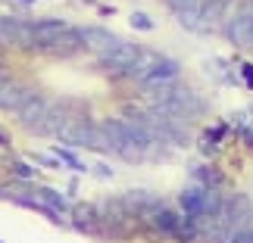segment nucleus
<instances>
[{"label":"nucleus","mask_w":253,"mask_h":243,"mask_svg":"<svg viewBox=\"0 0 253 243\" xmlns=\"http://www.w3.org/2000/svg\"><path fill=\"white\" fill-rule=\"evenodd\" d=\"M147 100L157 106V109L169 112V115H178V119H197V115L207 112V103L200 100V94L191 91V87H184V84H178V81L150 91Z\"/></svg>","instance_id":"nucleus-1"},{"label":"nucleus","mask_w":253,"mask_h":243,"mask_svg":"<svg viewBox=\"0 0 253 243\" xmlns=\"http://www.w3.org/2000/svg\"><path fill=\"white\" fill-rule=\"evenodd\" d=\"M225 35H228V41L241 47V50H253V0H244L235 13L228 16V22H225Z\"/></svg>","instance_id":"nucleus-2"},{"label":"nucleus","mask_w":253,"mask_h":243,"mask_svg":"<svg viewBox=\"0 0 253 243\" xmlns=\"http://www.w3.org/2000/svg\"><path fill=\"white\" fill-rule=\"evenodd\" d=\"M141 56V44H128V41H119L113 44L110 50H103L97 60L106 72H116V75H128V69L134 66V60Z\"/></svg>","instance_id":"nucleus-3"},{"label":"nucleus","mask_w":253,"mask_h":243,"mask_svg":"<svg viewBox=\"0 0 253 243\" xmlns=\"http://www.w3.org/2000/svg\"><path fill=\"white\" fill-rule=\"evenodd\" d=\"M0 44L19 47V50H35V22H25V19H0Z\"/></svg>","instance_id":"nucleus-4"},{"label":"nucleus","mask_w":253,"mask_h":243,"mask_svg":"<svg viewBox=\"0 0 253 243\" xmlns=\"http://www.w3.org/2000/svg\"><path fill=\"white\" fill-rule=\"evenodd\" d=\"M47 112H50V100H47V97H41V94H32V97H28V100L22 103V109H19L16 115H19V122H22L28 131L41 134Z\"/></svg>","instance_id":"nucleus-5"},{"label":"nucleus","mask_w":253,"mask_h":243,"mask_svg":"<svg viewBox=\"0 0 253 243\" xmlns=\"http://www.w3.org/2000/svg\"><path fill=\"white\" fill-rule=\"evenodd\" d=\"M69 22L66 19H41V22H35V50H50V44L60 37L63 32H69Z\"/></svg>","instance_id":"nucleus-6"},{"label":"nucleus","mask_w":253,"mask_h":243,"mask_svg":"<svg viewBox=\"0 0 253 243\" xmlns=\"http://www.w3.org/2000/svg\"><path fill=\"white\" fill-rule=\"evenodd\" d=\"M82 32V41H84V50H91L100 56L103 50H110L113 44H119V37H116L110 28H103V25H87V28H79Z\"/></svg>","instance_id":"nucleus-7"},{"label":"nucleus","mask_w":253,"mask_h":243,"mask_svg":"<svg viewBox=\"0 0 253 243\" xmlns=\"http://www.w3.org/2000/svg\"><path fill=\"white\" fill-rule=\"evenodd\" d=\"M163 60H166V56H160L157 50H150V47H141V56L134 60V66L128 69V78L138 81V84H144L153 72H157V66H160Z\"/></svg>","instance_id":"nucleus-8"},{"label":"nucleus","mask_w":253,"mask_h":243,"mask_svg":"<svg viewBox=\"0 0 253 243\" xmlns=\"http://www.w3.org/2000/svg\"><path fill=\"white\" fill-rule=\"evenodd\" d=\"M32 94H35V91H28L25 84L6 81V87L0 91V109H3V112H19V109H22V103H25Z\"/></svg>","instance_id":"nucleus-9"},{"label":"nucleus","mask_w":253,"mask_h":243,"mask_svg":"<svg viewBox=\"0 0 253 243\" xmlns=\"http://www.w3.org/2000/svg\"><path fill=\"white\" fill-rule=\"evenodd\" d=\"M82 50H84L82 32H79V28H69V32H63L50 44V50H47V53H53V56H75V53H82Z\"/></svg>","instance_id":"nucleus-10"},{"label":"nucleus","mask_w":253,"mask_h":243,"mask_svg":"<svg viewBox=\"0 0 253 243\" xmlns=\"http://www.w3.org/2000/svg\"><path fill=\"white\" fill-rule=\"evenodd\" d=\"M207 190L203 184H191V187L181 190V209L188 212V215H203L207 212Z\"/></svg>","instance_id":"nucleus-11"},{"label":"nucleus","mask_w":253,"mask_h":243,"mask_svg":"<svg viewBox=\"0 0 253 243\" xmlns=\"http://www.w3.org/2000/svg\"><path fill=\"white\" fill-rule=\"evenodd\" d=\"M172 81H178V63H175V60H163V63L157 66V72H153L141 87L150 94V91H157V87H166V84H172Z\"/></svg>","instance_id":"nucleus-12"},{"label":"nucleus","mask_w":253,"mask_h":243,"mask_svg":"<svg viewBox=\"0 0 253 243\" xmlns=\"http://www.w3.org/2000/svg\"><path fill=\"white\" fill-rule=\"evenodd\" d=\"M72 218H75V225H79V231H100L103 225V215H100V209L97 206H87V203H79V206H72Z\"/></svg>","instance_id":"nucleus-13"},{"label":"nucleus","mask_w":253,"mask_h":243,"mask_svg":"<svg viewBox=\"0 0 253 243\" xmlns=\"http://www.w3.org/2000/svg\"><path fill=\"white\" fill-rule=\"evenodd\" d=\"M150 221H153V228H157V231H163V234H172V237H175V234H178V221H181V218H175L166 206H160V209L150 215Z\"/></svg>","instance_id":"nucleus-14"},{"label":"nucleus","mask_w":253,"mask_h":243,"mask_svg":"<svg viewBox=\"0 0 253 243\" xmlns=\"http://www.w3.org/2000/svg\"><path fill=\"white\" fill-rule=\"evenodd\" d=\"M38 203H44V206H50L56 212H69V203H66V197H60L56 190L50 187H38Z\"/></svg>","instance_id":"nucleus-15"},{"label":"nucleus","mask_w":253,"mask_h":243,"mask_svg":"<svg viewBox=\"0 0 253 243\" xmlns=\"http://www.w3.org/2000/svg\"><path fill=\"white\" fill-rule=\"evenodd\" d=\"M131 25L141 28V32H150V28H153V19H150L147 13H134V16H131Z\"/></svg>","instance_id":"nucleus-16"},{"label":"nucleus","mask_w":253,"mask_h":243,"mask_svg":"<svg viewBox=\"0 0 253 243\" xmlns=\"http://www.w3.org/2000/svg\"><path fill=\"white\" fill-rule=\"evenodd\" d=\"M56 156H60V159H63L66 165H72V169H75V172H84V165H82L79 159H75V156H72V153H69V150H63V147H56Z\"/></svg>","instance_id":"nucleus-17"},{"label":"nucleus","mask_w":253,"mask_h":243,"mask_svg":"<svg viewBox=\"0 0 253 243\" xmlns=\"http://www.w3.org/2000/svg\"><path fill=\"white\" fill-rule=\"evenodd\" d=\"M231 243H253V228H241V231H235Z\"/></svg>","instance_id":"nucleus-18"},{"label":"nucleus","mask_w":253,"mask_h":243,"mask_svg":"<svg viewBox=\"0 0 253 243\" xmlns=\"http://www.w3.org/2000/svg\"><path fill=\"white\" fill-rule=\"evenodd\" d=\"M241 78H244L247 87H253V63H244V66H241Z\"/></svg>","instance_id":"nucleus-19"},{"label":"nucleus","mask_w":253,"mask_h":243,"mask_svg":"<svg viewBox=\"0 0 253 243\" xmlns=\"http://www.w3.org/2000/svg\"><path fill=\"white\" fill-rule=\"evenodd\" d=\"M13 172H16V178H35V172L28 169V165H22V162H16V165H13Z\"/></svg>","instance_id":"nucleus-20"},{"label":"nucleus","mask_w":253,"mask_h":243,"mask_svg":"<svg viewBox=\"0 0 253 243\" xmlns=\"http://www.w3.org/2000/svg\"><path fill=\"white\" fill-rule=\"evenodd\" d=\"M32 159H35V162H44V165H56V159H53V156H38V153H35Z\"/></svg>","instance_id":"nucleus-21"},{"label":"nucleus","mask_w":253,"mask_h":243,"mask_svg":"<svg viewBox=\"0 0 253 243\" xmlns=\"http://www.w3.org/2000/svg\"><path fill=\"white\" fill-rule=\"evenodd\" d=\"M6 81H9V78H6L3 72H0V91H3V87H6Z\"/></svg>","instance_id":"nucleus-22"},{"label":"nucleus","mask_w":253,"mask_h":243,"mask_svg":"<svg viewBox=\"0 0 253 243\" xmlns=\"http://www.w3.org/2000/svg\"><path fill=\"white\" fill-rule=\"evenodd\" d=\"M19 3H32V0H19Z\"/></svg>","instance_id":"nucleus-23"},{"label":"nucleus","mask_w":253,"mask_h":243,"mask_svg":"<svg viewBox=\"0 0 253 243\" xmlns=\"http://www.w3.org/2000/svg\"><path fill=\"white\" fill-rule=\"evenodd\" d=\"M250 115H253V106H250Z\"/></svg>","instance_id":"nucleus-24"}]
</instances>
